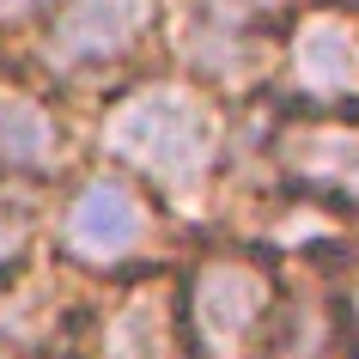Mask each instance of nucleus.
Segmentation results:
<instances>
[{
  "mask_svg": "<svg viewBox=\"0 0 359 359\" xmlns=\"http://www.w3.org/2000/svg\"><path fill=\"white\" fill-rule=\"evenodd\" d=\"M31 231H37V208H31L25 195H6V189H0V268H13L25 256Z\"/></svg>",
  "mask_w": 359,
  "mask_h": 359,
  "instance_id": "9d476101",
  "label": "nucleus"
},
{
  "mask_svg": "<svg viewBox=\"0 0 359 359\" xmlns=\"http://www.w3.org/2000/svg\"><path fill=\"white\" fill-rule=\"evenodd\" d=\"M341 311H347V329H353V341H359V268H353V280H347V304H341Z\"/></svg>",
  "mask_w": 359,
  "mask_h": 359,
  "instance_id": "ddd939ff",
  "label": "nucleus"
},
{
  "mask_svg": "<svg viewBox=\"0 0 359 359\" xmlns=\"http://www.w3.org/2000/svg\"><path fill=\"white\" fill-rule=\"evenodd\" d=\"M110 359H165V329L152 317V299H134L110 323Z\"/></svg>",
  "mask_w": 359,
  "mask_h": 359,
  "instance_id": "1a4fd4ad",
  "label": "nucleus"
},
{
  "mask_svg": "<svg viewBox=\"0 0 359 359\" xmlns=\"http://www.w3.org/2000/svg\"><path fill=\"white\" fill-rule=\"evenodd\" d=\"M104 152L140 177H152L158 189L189 195L219 158V116L201 92L177 86V79H152L110 110Z\"/></svg>",
  "mask_w": 359,
  "mask_h": 359,
  "instance_id": "f257e3e1",
  "label": "nucleus"
},
{
  "mask_svg": "<svg viewBox=\"0 0 359 359\" xmlns=\"http://www.w3.org/2000/svg\"><path fill=\"white\" fill-rule=\"evenodd\" d=\"M152 244V201L128 170H92L61 213V250L86 268H122Z\"/></svg>",
  "mask_w": 359,
  "mask_h": 359,
  "instance_id": "7ed1b4c3",
  "label": "nucleus"
},
{
  "mask_svg": "<svg viewBox=\"0 0 359 359\" xmlns=\"http://www.w3.org/2000/svg\"><path fill=\"white\" fill-rule=\"evenodd\" d=\"M274 158L292 183H304L323 201H359V128H347L335 116L286 122L274 140Z\"/></svg>",
  "mask_w": 359,
  "mask_h": 359,
  "instance_id": "39448f33",
  "label": "nucleus"
},
{
  "mask_svg": "<svg viewBox=\"0 0 359 359\" xmlns=\"http://www.w3.org/2000/svg\"><path fill=\"white\" fill-rule=\"evenodd\" d=\"M292 0H189V55L195 61H238L256 49L268 25L280 19Z\"/></svg>",
  "mask_w": 359,
  "mask_h": 359,
  "instance_id": "0eeeda50",
  "label": "nucleus"
},
{
  "mask_svg": "<svg viewBox=\"0 0 359 359\" xmlns=\"http://www.w3.org/2000/svg\"><path fill=\"white\" fill-rule=\"evenodd\" d=\"M274 274L244 250H219L189 274V347L195 359H256L274 329Z\"/></svg>",
  "mask_w": 359,
  "mask_h": 359,
  "instance_id": "f03ea898",
  "label": "nucleus"
},
{
  "mask_svg": "<svg viewBox=\"0 0 359 359\" xmlns=\"http://www.w3.org/2000/svg\"><path fill=\"white\" fill-rule=\"evenodd\" d=\"M329 304H317V299H304V311H299V323H292V335L280 341V359H323L317 347H329Z\"/></svg>",
  "mask_w": 359,
  "mask_h": 359,
  "instance_id": "9b49d317",
  "label": "nucleus"
},
{
  "mask_svg": "<svg viewBox=\"0 0 359 359\" xmlns=\"http://www.w3.org/2000/svg\"><path fill=\"white\" fill-rule=\"evenodd\" d=\"M61 158V128L31 92H0V170L6 177H43Z\"/></svg>",
  "mask_w": 359,
  "mask_h": 359,
  "instance_id": "6e6552de",
  "label": "nucleus"
},
{
  "mask_svg": "<svg viewBox=\"0 0 359 359\" xmlns=\"http://www.w3.org/2000/svg\"><path fill=\"white\" fill-rule=\"evenodd\" d=\"M292 86L317 104H347L359 97V25L347 13H311L292 31Z\"/></svg>",
  "mask_w": 359,
  "mask_h": 359,
  "instance_id": "423d86ee",
  "label": "nucleus"
},
{
  "mask_svg": "<svg viewBox=\"0 0 359 359\" xmlns=\"http://www.w3.org/2000/svg\"><path fill=\"white\" fill-rule=\"evenodd\" d=\"M158 19V0H55L49 13V61L55 67H110L128 49H140V37Z\"/></svg>",
  "mask_w": 359,
  "mask_h": 359,
  "instance_id": "20e7f679",
  "label": "nucleus"
},
{
  "mask_svg": "<svg viewBox=\"0 0 359 359\" xmlns=\"http://www.w3.org/2000/svg\"><path fill=\"white\" fill-rule=\"evenodd\" d=\"M55 13V0H0V31H25Z\"/></svg>",
  "mask_w": 359,
  "mask_h": 359,
  "instance_id": "f8f14e48",
  "label": "nucleus"
}]
</instances>
